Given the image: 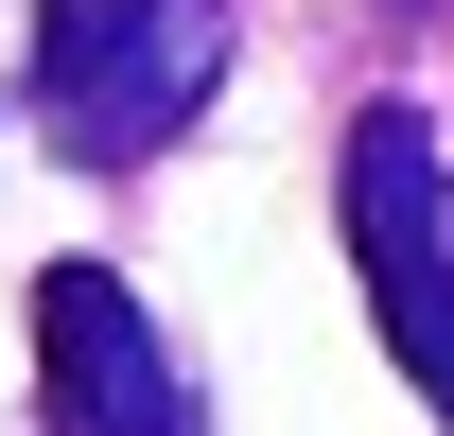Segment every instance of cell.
<instances>
[{"label":"cell","mask_w":454,"mask_h":436,"mask_svg":"<svg viewBox=\"0 0 454 436\" xmlns=\"http://www.w3.org/2000/svg\"><path fill=\"white\" fill-rule=\"evenodd\" d=\"M227 88V0H53L35 18V122L88 175H140Z\"/></svg>","instance_id":"6da1fadb"},{"label":"cell","mask_w":454,"mask_h":436,"mask_svg":"<svg viewBox=\"0 0 454 436\" xmlns=\"http://www.w3.org/2000/svg\"><path fill=\"white\" fill-rule=\"evenodd\" d=\"M333 175H349V262H367V297H385V349L454 419V192H437V122H419V105H367Z\"/></svg>","instance_id":"7a4b0ae2"},{"label":"cell","mask_w":454,"mask_h":436,"mask_svg":"<svg viewBox=\"0 0 454 436\" xmlns=\"http://www.w3.org/2000/svg\"><path fill=\"white\" fill-rule=\"evenodd\" d=\"M35 401H53V436H210L192 384H175V349H158V315L106 262L35 279Z\"/></svg>","instance_id":"3957f363"}]
</instances>
